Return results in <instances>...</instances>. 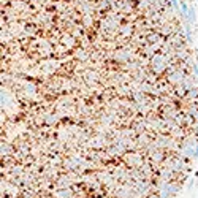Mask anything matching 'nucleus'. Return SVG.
Wrapping results in <instances>:
<instances>
[{"mask_svg": "<svg viewBox=\"0 0 198 198\" xmlns=\"http://www.w3.org/2000/svg\"><path fill=\"white\" fill-rule=\"evenodd\" d=\"M197 143L163 0H2V198H170Z\"/></svg>", "mask_w": 198, "mask_h": 198, "instance_id": "1", "label": "nucleus"}]
</instances>
